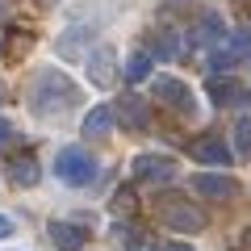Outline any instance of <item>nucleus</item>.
Segmentation results:
<instances>
[{
    "label": "nucleus",
    "mask_w": 251,
    "mask_h": 251,
    "mask_svg": "<svg viewBox=\"0 0 251 251\" xmlns=\"http://www.w3.org/2000/svg\"><path fill=\"white\" fill-rule=\"evenodd\" d=\"M4 138H13V122L9 117H0V143H4Z\"/></svg>",
    "instance_id": "nucleus-21"
},
{
    "label": "nucleus",
    "mask_w": 251,
    "mask_h": 251,
    "mask_svg": "<svg viewBox=\"0 0 251 251\" xmlns=\"http://www.w3.org/2000/svg\"><path fill=\"white\" fill-rule=\"evenodd\" d=\"M234 63H239V54H234L230 46H226V50L218 46V50L209 54V72H226V67H234Z\"/></svg>",
    "instance_id": "nucleus-18"
},
{
    "label": "nucleus",
    "mask_w": 251,
    "mask_h": 251,
    "mask_svg": "<svg viewBox=\"0 0 251 251\" xmlns=\"http://www.w3.org/2000/svg\"><path fill=\"white\" fill-rule=\"evenodd\" d=\"M230 50L239 54V59H247V54H251V29H239V34H230Z\"/></svg>",
    "instance_id": "nucleus-19"
},
{
    "label": "nucleus",
    "mask_w": 251,
    "mask_h": 251,
    "mask_svg": "<svg viewBox=\"0 0 251 251\" xmlns=\"http://www.w3.org/2000/svg\"><path fill=\"white\" fill-rule=\"evenodd\" d=\"M163 251H193L188 243H172V247H163Z\"/></svg>",
    "instance_id": "nucleus-23"
},
{
    "label": "nucleus",
    "mask_w": 251,
    "mask_h": 251,
    "mask_svg": "<svg viewBox=\"0 0 251 251\" xmlns=\"http://www.w3.org/2000/svg\"><path fill=\"white\" fill-rule=\"evenodd\" d=\"M159 222L172 226V230H180V234H197V230H205V214H201L197 205H188V201H176V197L159 205Z\"/></svg>",
    "instance_id": "nucleus-4"
},
{
    "label": "nucleus",
    "mask_w": 251,
    "mask_h": 251,
    "mask_svg": "<svg viewBox=\"0 0 251 251\" xmlns=\"http://www.w3.org/2000/svg\"><path fill=\"white\" fill-rule=\"evenodd\" d=\"M151 92H155V100H163L168 109H176V113H184V117L197 113V97H193V88H188L184 80H176V75H155Z\"/></svg>",
    "instance_id": "nucleus-3"
},
{
    "label": "nucleus",
    "mask_w": 251,
    "mask_h": 251,
    "mask_svg": "<svg viewBox=\"0 0 251 251\" xmlns=\"http://www.w3.org/2000/svg\"><path fill=\"white\" fill-rule=\"evenodd\" d=\"M130 201H134V197H130V193H117V197H113V209H117V214H122V209H130Z\"/></svg>",
    "instance_id": "nucleus-20"
},
{
    "label": "nucleus",
    "mask_w": 251,
    "mask_h": 251,
    "mask_svg": "<svg viewBox=\"0 0 251 251\" xmlns=\"http://www.w3.org/2000/svg\"><path fill=\"white\" fill-rule=\"evenodd\" d=\"M193 188H197L201 197H214V201L239 197V180H234V176H222V172H201V176H193Z\"/></svg>",
    "instance_id": "nucleus-6"
},
{
    "label": "nucleus",
    "mask_w": 251,
    "mask_h": 251,
    "mask_svg": "<svg viewBox=\"0 0 251 251\" xmlns=\"http://www.w3.org/2000/svg\"><path fill=\"white\" fill-rule=\"evenodd\" d=\"M117 117H122L126 130H147V122H151V109H147L143 97H122V105H117Z\"/></svg>",
    "instance_id": "nucleus-11"
},
{
    "label": "nucleus",
    "mask_w": 251,
    "mask_h": 251,
    "mask_svg": "<svg viewBox=\"0 0 251 251\" xmlns=\"http://www.w3.org/2000/svg\"><path fill=\"white\" fill-rule=\"evenodd\" d=\"M54 176H59L63 184H72V188H88L92 180L100 176V163L92 159L84 147H63V151L54 155Z\"/></svg>",
    "instance_id": "nucleus-2"
},
{
    "label": "nucleus",
    "mask_w": 251,
    "mask_h": 251,
    "mask_svg": "<svg viewBox=\"0 0 251 251\" xmlns=\"http://www.w3.org/2000/svg\"><path fill=\"white\" fill-rule=\"evenodd\" d=\"M130 172H134V180H138V184H168V180H176V159H172V155H151V151H147V155H138V159H134V168H130Z\"/></svg>",
    "instance_id": "nucleus-5"
},
{
    "label": "nucleus",
    "mask_w": 251,
    "mask_h": 251,
    "mask_svg": "<svg viewBox=\"0 0 251 251\" xmlns=\"http://www.w3.org/2000/svg\"><path fill=\"white\" fill-rule=\"evenodd\" d=\"M113 63H117L113 46H97V50L84 54V72H88V80L97 84V88H109V84H113Z\"/></svg>",
    "instance_id": "nucleus-7"
},
{
    "label": "nucleus",
    "mask_w": 251,
    "mask_h": 251,
    "mask_svg": "<svg viewBox=\"0 0 251 251\" xmlns=\"http://www.w3.org/2000/svg\"><path fill=\"white\" fill-rule=\"evenodd\" d=\"M9 180L17 188H34L42 180V168H38L34 155H17V159H9Z\"/></svg>",
    "instance_id": "nucleus-12"
},
{
    "label": "nucleus",
    "mask_w": 251,
    "mask_h": 251,
    "mask_svg": "<svg viewBox=\"0 0 251 251\" xmlns=\"http://www.w3.org/2000/svg\"><path fill=\"white\" fill-rule=\"evenodd\" d=\"M46 234H50V243L59 251H80L84 247V230L75 222H50V230H46Z\"/></svg>",
    "instance_id": "nucleus-13"
},
{
    "label": "nucleus",
    "mask_w": 251,
    "mask_h": 251,
    "mask_svg": "<svg viewBox=\"0 0 251 251\" xmlns=\"http://www.w3.org/2000/svg\"><path fill=\"white\" fill-rule=\"evenodd\" d=\"M75 100H80V88H75L63 72H54V67L38 72L34 88H29V105H34V113H42V117L63 113V109H72Z\"/></svg>",
    "instance_id": "nucleus-1"
},
{
    "label": "nucleus",
    "mask_w": 251,
    "mask_h": 251,
    "mask_svg": "<svg viewBox=\"0 0 251 251\" xmlns=\"http://www.w3.org/2000/svg\"><path fill=\"white\" fill-rule=\"evenodd\" d=\"M188 46H214V42H222L226 38V25H222V13H214V9H205L197 17V25L188 29Z\"/></svg>",
    "instance_id": "nucleus-8"
},
{
    "label": "nucleus",
    "mask_w": 251,
    "mask_h": 251,
    "mask_svg": "<svg viewBox=\"0 0 251 251\" xmlns=\"http://www.w3.org/2000/svg\"><path fill=\"white\" fill-rule=\"evenodd\" d=\"M9 234H13V222H9L4 214H0V239H9Z\"/></svg>",
    "instance_id": "nucleus-22"
},
{
    "label": "nucleus",
    "mask_w": 251,
    "mask_h": 251,
    "mask_svg": "<svg viewBox=\"0 0 251 251\" xmlns=\"http://www.w3.org/2000/svg\"><path fill=\"white\" fill-rule=\"evenodd\" d=\"M234 147L243 159H251V113H239V122H234Z\"/></svg>",
    "instance_id": "nucleus-16"
},
{
    "label": "nucleus",
    "mask_w": 251,
    "mask_h": 251,
    "mask_svg": "<svg viewBox=\"0 0 251 251\" xmlns=\"http://www.w3.org/2000/svg\"><path fill=\"white\" fill-rule=\"evenodd\" d=\"M84 38H92V29L88 25H72V29H63V34H59V54H63V59H80V54H88V50H84Z\"/></svg>",
    "instance_id": "nucleus-14"
},
{
    "label": "nucleus",
    "mask_w": 251,
    "mask_h": 251,
    "mask_svg": "<svg viewBox=\"0 0 251 251\" xmlns=\"http://www.w3.org/2000/svg\"><path fill=\"white\" fill-rule=\"evenodd\" d=\"M193 159L209 163V168H230V163H234V151L222 143V138H201V143H193Z\"/></svg>",
    "instance_id": "nucleus-9"
},
{
    "label": "nucleus",
    "mask_w": 251,
    "mask_h": 251,
    "mask_svg": "<svg viewBox=\"0 0 251 251\" xmlns=\"http://www.w3.org/2000/svg\"><path fill=\"white\" fill-rule=\"evenodd\" d=\"M113 122H117L113 105H92L88 113H84V138H105L109 130H113Z\"/></svg>",
    "instance_id": "nucleus-10"
},
{
    "label": "nucleus",
    "mask_w": 251,
    "mask_h": 251,
    "mask_svg": "<svg viewBox=\"0 0 251 251\" xmlns=\"http://www.w3.org/2000/svg\"><path fill=\"white\" fill-rule=\"evenodd\" d=\"M0 100H4V88H0Z\"/></svg>",
    "instance_id": "nucleus-24"
},
{
    "label": "nucleus",
    "mask_w": 251,
    "mask_h": 251,
    "mask_svg": "<svg viewBox=\"0 0 251 251\" xmlns=\"http://www.w3.org/2000/svg\"><path fill=\"white\" fill-rule=\"evenodd\" d=\"M151 67H155V59H151V54H143V50H138V54H130V59H126L122 75H126L130 84H138V80H147V75H151Z\"/></svg>",
    "instance_id": "nucleus-15"
},
{
    "label": "nucleus",
    "mask_w": 251,
    "mask_h": 251,
    "mask_svg": "<svg viewBox=\"0 0 251 251\" xmlns=\"http://www.w3.org/2000/svg\"><path fill=\"white\" fill-rule=\"evenodd\" d=\"M176 54H180L176 34H172V29H159V34H155V59H176Z\"/></svg>",
    "instance_id": "nucleus-17"
}]
</instances>
